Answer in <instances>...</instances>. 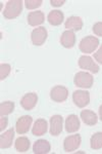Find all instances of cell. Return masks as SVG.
<instances>
[{
	"mask_svg": "<svg viewBox=\"0 0 102 154\" xmlns=\"http://www.w3.org/2000/svg\"><path fill=\"white\" fill-rule=\"evenodd\" d=\"M23 11L22 0H9L3 11V17L6 20H13L17 18Z\"/></svg>",
	"mask_w": 102,
	"mask_h": 154,
	"instance_id": "obj_1",
	"label": "cell"
},
{
	"mask_svg": "<svg viewBox=\"0 0 102 154\" xmlns=\"http://www.w3.org/2000/svg\"><path fill=\"white\" fill-rule=\"evenodd\" d=\"M99 45V39L95 36H86L79 44V48L82 53L91 54L94 53Z\"/></svg>",
	"mask_w": 102,
	"mask_h": 154,
	"instance_id": "obj_2",
	"label": "cell"
},
{
	"mask_svg": "<svg viewBox=\"0 0 102 154\" xmlns=\"http://www.w3.org/2000/svg\"><path fill=\"white\" fill-rule=\"evenodd\" d=\"M74 82L76 86L82 88H91L94 82V78L90 73L81 71L74 75Z\"/></svg>",
	"mask_w": 102,
	"mask_h": 154,
	"instance_id": "obj_3",
	"label": "cell"
},
{
	"mask_svg": "<svg viewBox=\"0 0 102 154\" xmlns=\"http://www.w3.org/2000/svg\"><path fill=\"white\" fill-rule=\"evenodd\" d=\"M68 89L63 85H56L50 91V99L56 103H63L68 99Z\"/></svg>",
	"mask_w": 102,
	"mask_h": 154,
	"instance_id": "obj_4",
	"label": "cell"
},
{
	"mask_svg": "<svg viewBox=\"0 0 102 154\" xmlns=\"http://www.w3.org/2000/svg\"><path fill=\"white\" fill-rule=\"evenodd\" d=\"M47 36H48V32L45 27H39V28L34 29L31 34L32 43L37 46L42 45L47 40Z\"/></svg>",
	"mask_w": 102,
	"mask_h": 154,
	"instance_id": "obj_5",
	"label": "cell"
},
{
	"mask_svg": "<svg viewBox=\"0 0 102 154\" xmlns=\"http://www.w3.org/2000/svg\"><path fill=\"white\" fill-rule=\"evenodd\" d=\"M81 143L82 138L79 134L68 136L63 141V149L66 152H73L81 146Z\"/></svg>",
	"mask_w": 102,
	"mask_h": 154,
	"instance_id": "obj_6",
	"label": "cell"
},
{
	"mask_svg": "<svg viewBox=\"0 0 102 154\" xmlns=\"http://www.w3.org/2000/svg\"><path fill=\"white\" fill-rule=\"evenodd\" d=\"M73 101L79 108H84L90 103V93L87 91H76L73 94Z\"/></svg>",
	"mask_w": 102,
	"mask_h": 154,
	"instance_id": "obj_7",
	"label": "cell"
},
{
	"mask_svg": "<svg viewBox=\"0 0 102 154\" xmlns=\"http://www.w3.org/2000/svg\"><path fill=\"white\" fill-rule=\"evenodd\" d=\"M32 122H33V118L29 115H24L22 117H19L16 123V133L19 134V135L27 134L29 131L30 128H31Z\"/></svg>",
	"mask_w": 102,
	"mask_h": 154,
	"instance_id": "obj_8",
	"label": "cell"
},
{
	"mask_svg": "<svg viewBox=\"0 0 102 154\" xmlns=\"http://www.w3.org/2000/svg\"><path fill=\"white\" fill-rule=\"evenodd\" d=\"M79 67L81 69H85V70H89L92 73H98L99 72V66L97 65L93 59L88 56H82L79 59Z\"/></svg>",
	"mask_w": 102,
	"mask_h": 154,
	"instance_id": "obj_9",
	"label": "cell"
},
{
	"mask_svg": "<svg viewBox=\"0 0 102 154\" xmlns=\"http://www.w3.org/2000/svg\"><path fill=\"white\" fill-rule=\"evenodd\" d=\"M38 102V96L35 93H29L26 94L23 98L21 99V106L23 107L25 110L29 111L35 108Z\"/></svg>",
	"mask_w": 102,
	"mask_h": 154,
	"instance_id": "obj_10",
	"label": "cell"
},
{
	"mask_svg": "<svg viewBox=\"0 0 102 154\" xmlns=\"http://www.w3.org/2000/svg\"><path fill=\"white\" fill-rule=\"evenodd\" d=\"M60 44L66 48H71L76 44V35L74 32L71 30H66L61 34L60 37Z\"/></svg>",
	"mask_w": 102,
	"mask_h": 154,
	"instance_id": "obj_11",
	"label": "cell"
},
{
	"mask_svg": "<svg viewBox=\"0 0 102 154\" xmlns=\"http://www.w3.org/2000/svg\"><path fill=\"white\" fill-rule=\"evenodd\" d=\"M63 119L60 115H53L50 118V134L52 136H58L63 131Z\"/></svg>",
	"mask_w": 102,
	"mask_h": 154,
	"instance_id": "obj_12",
	"label": "cell"
},
{
	"mask_svg": "<svg viewBox=\"0 0 102 154\" xmlns=\"http://www.w3.org/2000/svg\"><path fill=\"white\" fill-rule=\"evenodd\" d=\"M80 119L77 115L74 114H71V115H68L66 119V131H68V134L71 133H76L80 130Z\"/></svg>",
	"mask_w": 102,
	"mask_h": 154,
	"instance_id": "obj_13",
	"label": "cell"
},
{
	"mask_svg": "<svg viewBox=\"0 0 102 154\" xmlns=\"http://www.w3.org/2000/svg\"><path fill=\"white\" fill-rule=\"evenodd\" d=\"M14 138V130L9 128L8 131H4L3 134L0 135V148L7 149L10 148L12 145V141Z\"/></svg>",
	"mask_w": 102,
	"mask_h": 154,
	"instance_id": "obj_14",
	"label": "cell"
},
{
	"mask_svg": "<svg viewBox=\"0 0 102 154\" xmlns=\"http://www.w3.org/2000/svg\"><path fill=\"white\" fill-rule=\"evenodd\" d=\"M44 21H45V14L41 11H32L28 14V23L32 27L39 26V25L43 24Z\"/></svg>",
	"mask_w": 102,
	"mask_h": 154,
	"instance_id": "obj_15",
	"label": "cell"
},
{
	"mask_svg": "<svg viewBox=\"0 0 102 154\" xmlns=\"http://www.w3.org/2000/svg\"><path fill=\"white\" fill-rule=\"evenodd\" d=\"M64 27L68 30H71V31H80L83 28V21L80 17H69L64 23Z\"/></svg>",
	"mask_w": 102,
	"mask_h": 154,
	"instance_id": "obj_16",
	"label": "cell"
},
{
	"mask_svg": "<svg viewBox=\"0 0 102 154\" xmlns=\"http://www.w3.org/2000/svg\"><path fill=\"white\" fill-rule=\"evenodd\" d=\"M51 150L50 143L46 140L36 141L33 146V152L35 154H47Z\"/></svg>",
	"mask_w": 102,
	"mask_h": 154,
	"instance_id": "obj_17",
	"label": "cell"
},
{
	"mask_svg": "<svg viewBox=\"0 0 102 154\" xmlns=\"http://www.w3.org/2000/svg\"><path fill=\"white\" fill-rule=\"evenodd\" d=\"M47 20H48L49 24L52 25V26H59L64 20L63 12L58 11V9L57 11H52L47 16Z\"/></svg>",
	"mask_w": 102,
	"mask_h": 154,
	"instance_id": "obj_18",
	"label": "cell"
},
{
	"mask_svg": "<svg viewBox=\"0 0 102 154\" xmlns=\"http://www.w3.org/2000/svg\"><path fill=\"white\" fill-rule=\"evenodd\" d=\"M81 118L84 123L87 125H95L98 120L96 113L91 110H82L81 111Z\"/></svg>",
	"mask_w": 102,
	"mask_h": 154,
	"instance_id": "obj_19",
	"label": "cell"
},
{
	"mask_svg": "<svg viewBox=\"0 0 102 154\" xmlns=\"http://www.w3.org/2000/svg\"><path fill=\"white\" fill-rule=\"evenodd\" d=\"M47 131V121L43 118L37 119L32 128V134L34 136H43Z\"/></svg>",
	"mask_w": 102,
	"mask_h": 154,
	"instance_id": "obj_20",
	"label": "cell"
},
{
	"mask_svg": "<svg viewBox=\"0 0 102 154\" xmlns=\"http://www.w3.org/2000/svg\"><path fill=\"white\" fill-rule=\"evenodd\" d=\"M14 147L17 152H27L30 148V140L27 137H19L14 143Z\"/></svg>",
	"mask_w": 102,
	"mask_h": 154,
	"instance_id": "obj_21",
	"label": "cell"
},
{
	"mask_svg": "<svg viewBox=\"0 0 102 154\" xmlns=\"http://www.w3.org/2000/svg\"><path fill=\"white\" fill-rule=\"evenodd\" d=\"M14 110V103L10 101L2 102L0 104V115L1 116H6L9 115L10 113L13 112Z\"/></svg>",
	"mask_w": 102,
	"mask_h": 154,
	"instance_id": "obj_22",
	"label": "cell"
},
{
	"mask_svg": "<svg viewBox=\"0 0 102 154\" xmlns=\"http://www.w3.org/2000/svg\"><path fill=\"white\" fill-rule=\"evenodd\" d=\"M90 146L93 150H99L102 148V133L98 131V133L94 134L90 139Z\"/></svg>",
	"mask_w": 102,
	"mask_h": 154,
	"instance_id": "obj_23",
	"label": "cell"
},
{
	"mask_svg": "<svg viewBox=\"0 0 102 154\" xmlns=\"http://www.w3.org/2000/svg\"><path fill=\"white\" fill-rule=\"evenodd\" d=\"M11 71V67L9 64H1L0 65V79L4 80L9 75Z\"/></svg>",
	"mask_w": 102,
	"mask_h": 154,
	"instance_id": "obj_24",
	"label": "cell"
},
{
	"mask_svg": "<svg viewBox=\"0 0 102 154\" xmlns=\"http://www.w3.org/2000/svg\"><path fill=\"white\" fill-rule=\"evenodd\" d=\"M42 3H43L42 0H26L25 6H26L27 9H35L41 6Z\"/></svg>",
	"mask_w": 102,
	"mask_h": 154,
	"instance_id": "obj_25",
	"label": "cell"
},
{
	"mask_svg": "<svg viewBox=\"0 0 102 154\" xmlns=\"http://www.w3.org/2000/svg\"><path fill=\"white\" fill-rule=\"evenodd\" d=\"M92 30H93V32H94L95 35L102 37V22H98V23L94 24Z\"/></svg>",
	"mask_w": 102,
	"mask_h": 154,
	"instance_id": "obj_26",
	"label": "cell"
},
{
	"mask_svg": "<svg viewBox=\"0 0 102 154\" xmlns=\"http://www.w3.org/2000/svg\"><path fill=\"white\" fill-rule=\"evenodd\" d=\"M94 59H95L99 64H102V44H101L100 48H99L96 53H94Z\"/></svg>",
	"mask_w": 102,
	"mask_h": 154,
	"instance_id": "obj_27",
	"label": "cell"
},
{
	"mask_svg": "<svg viewBox=\"0 0 102 154\" xmlns=\"http://www.w3.org/2000/svg\"><path fill=\"white\" fill-rule=\"evenodd\" d=\"M7 123H8V119L5 116H1V118H0V131H3L7 126Z\"/></svg>",
	"mask_w": 102,
	"mask_h": 154,
	"instance_id": "obj_28",
	"label": "cell"
},
{
	"mask_svg": "<svg viewBox=\"0 0 102 154\" xmlns=\"http://www.w3.org/2000/svg\"><path fill=\"white\" fill-rule=\"evenodd\" d=\"M50 3L52 6H61L66 3V1L64 0H51Z\"/></svg>",
	"mask_w": 102,
	"mask_h": 154,
	"instance_id": "obj_29",
	"label": "cell"
},
{
	"mask_svg": "<svg viewBox=\"0 0 102 154\" xmlns=\"http://www.w3.org/2000/svg\"><path fill=\"white\" fill-rule=\"evenodd\" d=\"M99 117H100V120L102 121V105L99 108Z\"/></svg>",
	"mask_w": 102,
	"mask_h": 154,
	"instance_id": "obj_30",
	"label": "cell"
}]
</instances>
